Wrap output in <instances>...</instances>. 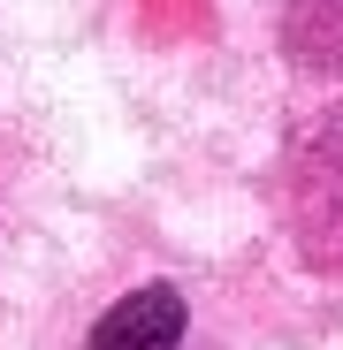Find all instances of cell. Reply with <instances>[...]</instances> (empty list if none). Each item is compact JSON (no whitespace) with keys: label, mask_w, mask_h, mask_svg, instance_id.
<instances>
[{"label":"cell","mask_w":343,"mask_h":350,"mask_svg":"<svg viewBox=\"0 0 343 350\" xmlns=\"http://www.w3.org/2000/svg\"><path fill=\"white\" fill-rule=\"evenodd\" d=\"M183 342V297L176 289H130L99 327H92V350H176Z\"/></svg>","instance_id":"1"}]
</instances>
